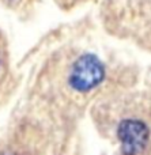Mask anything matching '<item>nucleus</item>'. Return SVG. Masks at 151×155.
Wrapping results in <instances>:
<instances>
[{
    "mask_svg": "<svg viewBox=\"0 0 151 155\" xmlns=\"http://www.w3.org/2000/svg\"><path fill=\"white\" fill-rule=\"evenodd\" d=\"M150 128L143 120L124 118L117 127L121 155H142L150 143Z\"/></svg>",
    "mask_w": 151,
    "mask_h": 155,
    "instance_id": "obj_1",
    "label": "nucleus"
},
{
    "mask_svg": "<svg viewBox=\"0 0 151 155\" xmlns=\"http://www.w3.org/2000/svg\"><path fill=\"white\" fill-rule=\"evenodd\" d=\"M105 76L103 65L94 54H83L75 61L70 74V84L80 93L97 87Z\"/></svg>",
    "mask_w": 151,
    "mask_h": 155,
    "instance_id": "obj_2",
    "label": "nucleus"
}]
</instances>
